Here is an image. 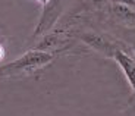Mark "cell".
Masks as SVG:
<instances>
[{
  "label": "cell",
  "mask_w": 135,
  "mask_h": 116,
  "mask_svg": "<svg viewBox=\"0 0 135 116\" xmlns=\"http://www.w3.org/2000/svg\"><path fill=\"white\" fill-rule=\"evenodd\" d=\"M59 56H60L59 53H50V51L31 49L15 60L0 65V78H10V76L35 74L37 71H41L43 68L49 66Z\"/></svg>",
  "instance_id": "1"
},
{
  "label": "cell",
  "mask_w": 135,
  "mask_h": 116,
  "mask_svg": "<svg viewBox=\"0 0 135 116\" xmlns=\"http://www.w3.org/2000/svg\"><path fill=\"white\" fill-rule=\"evenodd\" d=\"M68 3H69V0H49V3L43 7L38 24L34 30L32 38L43 37L44 34L50 32L54 28L56 22L59 21V18L62 16V13L65 12Z\"/></svg>",
  "instance_id": "2"
},
{
  "label": "cell",
  "mask_w": 135,
  "mask_h": 116,
  "mask_svg": "<svg viewBox=\"0 0 135 116\" xmlns=\"http://www.w3.org/2000/svg\"><path fill=\"white\" fill-rule=\"evenodd\" d=\"M72 37H78L85 46L91 47L97 53L106 56V57H110V59L113 56V53L118 49H120V46H118L115 41H112L109 37L100 34L97 31H81L78 34H74Z\"/></svg>",
  "instance_id": "3"
},
{
  "label": "cell",
  "mask_w": 135,
  "mask_h": 116,
  "mask_svg": "<svg viewBox=\"0 0 135 116\" xmlns=\"http://www.w3.org/2000/svg\"><path fill=\"white\" fill-rule=\"evenodd\" d=\"M112 59H115L116 63L119 65L120 71L123 72L126 81L129 82V85L132 88V93L135 96V59L131 55H128L123 49H118V50L113 53Z\"/></svg>",
  "instance_id": "4"
},
{
  "label": "cell",
  "mask_w": 135,
  "mask_h": 116,
  "mask_svg": "<svg viewBox=\"0 0 135 116\" xmlns=\"http://www.w3.org/2000/svg\"><path fill=\"white\" fill-rule=\"evenodd\" d=\"M112 18L120 25L125 27H135V9L128 6H119V4H112L110 6Z\"/></svg>",
  "instance_id": "5"
},
{
  "label": "cell",
  "mask_w": 135,
  "mask_h": 116,
  "mask_svg": "<svg viewBox=\"0 0 135 116\" xmlns=\"http://www.w3.org/2000/svg\"><path fill=\"white\" fill-rule=\"evenodd\" d=\"M109 2H110V0H90L88 3H90V7H91V9L101 10V9H104V7L107 6Z\"/></svg>",
  "instance_id": "6"
},
{
  "label": "cell",
  "mask_w": 135,
  "mask_h": 116,
  "mask_svg": "<svg viewBox=\"0 0 135 116\" xmlns=\"http://www.w3.org/2000/svg\"><path fill=\"white\" fill-rule=\"evenodd\" d=\"M112 4H119V6H128L135 9V0H110Z\"/></svg>",
  "instance_id": "7"
},
{
  "label": "cell",
  "mask_w": 135,
  "mask_h": 116,
  "mask_svg": "<svg viewBox=\"0 0 135 116\" xmlns=\"http://www.w3.org/2000/svg\"><path fill=\"white\" fill-rule=\"evenodd\" d=\"M4 56H6V49H4L3 41H2V38H0V62L4 59Z\"/></svg>",
  "instance_id": "8"
},
{
  "label": "cell",
  "mask_w": 135,
  "mask_h": 116,
  "mask_svg": "<svg viewBox=\"0 0 135 116\" xmlns=\"http://www.w3.org/2000/svg\"><path fill=\"white\" fill-rule=\"evenodd\" d=\"M132 53H134V56H135V43L132 44ZM134 59H135V57H134Z\"/></svg>",
  "instance_id": "9"
},
{
  "label": "cell",
  "mask_w": 135,
  "mask_h": 116,
  "mask_svg": "<svg viewBox=\"0 0 135 116\" xmlns=\"http://www.w3.org/2000/svg\"><path fill=\"white\" fill-rule=\"evenodd\" d=\"M0 38H2V35H0Z\"/></svg>",
  "instance_id": "10"
}]
</instances>
